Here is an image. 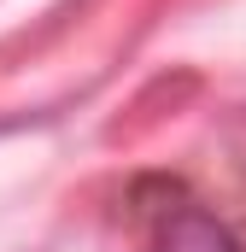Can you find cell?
Masks as SVG:
<instances>
[{"label":"cell","mask_w":246,"mask_h":252,"mask_svg":"<svg viewBox=\"0 0 246 252\" xmlns=\"http://www.w3.org/2000/svg\"><path fill=\"white\" fill-rule=\"evenodd\" d=\"M158 205H147V252H241V241L176 182H153Z\"/></svg>","instance_id":"cell-1"}]
</instances>
